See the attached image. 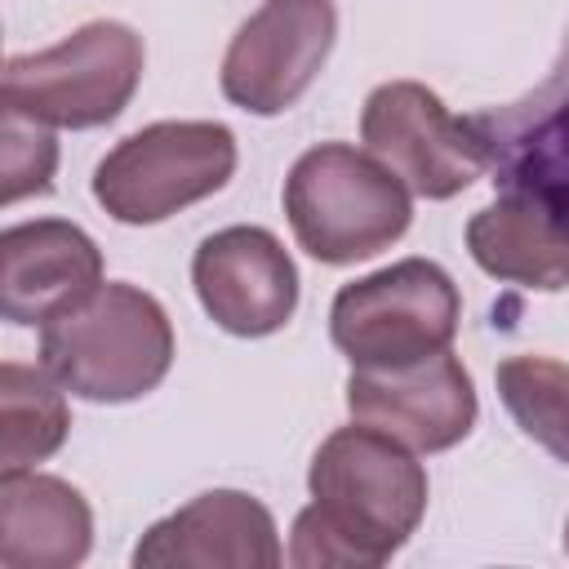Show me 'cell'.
Here are the masks:
<instances>
[{
	"label": "cell",
	"instance_id": "1",
	"mask_svg": "<svg viewBox=\"0 0 569 569\" xmlns=\"http://www.w3.org/2000/svg\"><path fill=\"white\" fill-rule=\"evenodd\" d=\"M311 502L293 516V569H378L427 516V471L396 436L351 422L325 436L307 467Z\"/></svg>",
	"mask_w": 569,
	"mask_h": 569
},
{
	"label": "cell",
	"instance_id": "11",
	"mask_svg": "<svg viewBox=\"0 0 569 569\" xmlns=\"http://www.w3.org/2000/svg\"><path fill=\"white\" fill-rule=\"evenodd\" d=\"M284 560L271 511L244 489H209L156 520L138 547V569H276Z\"/></svg>",
	"mask_w": 569,
	"mask_h": 569
},
{
	"label": "cell",
	"instance_id": "15",
	"mask_svg": "<svg viewBox=\"0 0 569 569\" xmlns=\"http://www.w3.org/2000/svg\"><path fill=\"white\" fill-rule=\"evenodd\" d=\"M467 249L480 271L538 293L569 289V222L529 191H502L467 222Z\"/></svg>",
	"mask_w": 569,
	"mask_h": 569
},
{
	"label": "cell",
	"instance_id": "10",
	"mask_svg": "<svg viewBox=\"0 0 569 569\" xmlns=\"http://www.w3.org/2000/svg\"><path fill=\"white\" fill-rule=\"evenodd\" d=\"M191 284L204 316L231 338L280 333L298 311V267L267 227H222L200 240Z\"/></svg>",
	"mask_w": 569,
	"mask_h": 569
},
{
	"label": "cell",
	"instance_id": "3",
	"mask_svg": "<svg viewBox=\"0 0 569 569\" xmlns=\"http://www.w3.org/2000/svg\"><path fill=\"white\" fill-rule=\"evenodd\" d=\"M284 218L302 253L325 267H351L391 249L409 222V187L351 142L307 147L284 178Z\"/></svg>",
	"mask_w": 569,
	"mask_h": 569
},
{
	"label": "cell",
	"instance_id": "16",
	"mask_svg": "<svg viewBox=\"0 0 569 569\" xmlns=\"http://www.w3.org/2000/svg\"><path fill=\"white\" fill-rule=\"evenodd\" d=\"M67 387L40 365H0V471H31L53 458L71 431Z\"/></svg>",
	"mask_w": 569,
	"mask_h": 569
},
{
	"label": "cell",
	"instance_id": "14",
	"mask_svg": "<svg viewBox=\"0 0 569 569\" xmlns=\"http://www.w3.org/2000/svg\"><path fill=\"white\" fill-rule=\"evenodd\" d=\"M93 547V511L76 485L44 471H0V565L71 569Z\"/></svg>",
	"mask_w": 569,
	"mask_h": 569
},
{
	"label": "cell",
	"instance_id": "18",
	"mask_svg": "<svg viewBox=\"0 0 569 569\" xmlns=\"http://www.w3.org/2000/svg\"><path fill=\"white\" fill-rule=\"evenodd\" d=\"M53 169H58V142L49 133V124H36L18 111L0 116V200L18 204L27 196H44L53 187Z\"/></svg>",
	"mask_w": 569,
	"mask_h": 569
},
{
	"label": "cell",
	"instance_id": "13",
	"mask_svg": "<svg viewBox=\"0 0 569 569\" xmlns=\"http://www.w3.org/2000/svg\"><path fill=\"white\" fill-rule=\"evenodd\" d=\"M502 191H529L569 222V62L511 111L471 116Z\"/></svg>",
	"mask_w": 569,
	"mask_h": 569
},
{
	"label": "cell",
	"instance_id": "7",
	"mask_svg": "<svg viewBox=\"0 0 569 569\" xmlns=\"http://www.w3.org/2000/svg\"><path fill=\"white\" fill-rule=\"evenodd\" d=\"M360 138L365 151H373L422 200H453L489 169L471 116H453L440 102V93H431L418 80L378 84L365 98Z\"/></svg>",
	"mask_w": 569,
	"mask_h": 569
},
{
	"label": "cell",
	"instance_id": "17",
	"mask_svg": "<svg viewBox=\"0 0 569 569\" xmlns=\"http://www.w3.org/2000/svg\"><path fill=\"white\" fill-rule=\"evenodd\" d=\"M493 382L511 422L556 462H569V365L551 356H507Z\"/></svg>",
	"mask_w": 569,
	"mask_h": 569
},
{
	"label": "cell",
	"instance_id": "6",
	"mask_svg": "<svg viewBox=\"0 0 569 569\" xmlns=\"http://www.w3.org/2000/svg\"><path fill=\"white\" fill-rule=\"evenodd\" d=\"M236 133L222 120H156L120 138L93 169V200L124 227H151L222 191Z\"/></svg>",
	"mask_w": 569,
	"mask_h": 569
},
{
	"label": "cell",
	"instance_id": "9",
	"mask_svg": "<svg viewBox=\"0 0 569 569\" xmlns=\"http://www.w3.org/2000/svg\"><path fill=\"white\" fill-rule=\"evenodd\" d=\"M347 409L356 422L396 436L413 453H445L471 436L480 400L467 365L453 351H436L413 365L351 369Z\"/></svg>",
	"mask_w": 569,
	"mask_h": 569
},
{
	"label": "cell",
	"instance_id": "5",
	"mask_svg": "<svg viewBox=\"0 0 569 569\" xmlns=\"http://www.w3.org/2000/svg\"><path fill=\"white\" fill-rule=\"evenodd\" d=\"M462 320L453 276L431 258H400L333 293L329 338L351 369L413 365L449 351Z\"/></svg>",
	"mask_w": 569,
	"mask_h": 569
},
{
	"label": "cell",
	"instance_id": "4",
	"mask_svg": "<svg viewBox=\"0 0 569 569\" xmlns=\"http://www.w3.org/2000/svg\"><path fill=\"white\" fill-rule=\"evenodd\" d=\"M142 67V36L116 18H93L58 44L4 62V111L49 129H98L129 107Z\"/></svg>",
	"mask_w": 569,
	"mask_h": 569
},
{
	"label": "cell",
	"instance_id": "8",
	"mask_svg": "<svg viewBox=\"0 0 569 569\" xmlns=\"http://www.w3.org/2000/svg\"><path fill=\"white\" fill-rule=\"evenodd\" d=\"M338 40L333 0H262L222 53V98L249 116L289 111L329 62Z\"/></svg>",
	"mask_w": 569,
	"mask_h": 569
},
{
	"label": "cell",
	"instance_id": "19",
	"mask_svg": "<svg viewBox=\"0 0 569 569\" xmlns=\"http://www.w3.org/2000/svg\"><path fill=\"white\" fill-rule=\"evenodd\" d=\"M565 556H569V520H565Z\"/></svg>",
	"mask_w": 569,
	"mask_h": 569
},
{
	"label": "cell",
	"instance_id": "12",
	"mask_svg": "<svg viewBox=\"0 0 569 569\" xmlns=\"http://www.w3.org/2000/svg\"><path fill=\"white\" fill-rule=\"evenodd\" d=\"M102 284V249L67 218L0 231V311L9 325H44Z\"/></svg>",
	"mask_w": 569,
	"mask_h": 569
},
{
	"label": "cell",
	"instance_id": "2",
	"mask_svg": "<svg viewBox=\"0 0 569 569\" xmlns=\"http://www.w3.org/2000/svg\"><path fill=\"white\" fill-rule=\"evenodd\" d=\"M40 365L80 400H138L156 391L173 365L169 311L138 284L102 280L40 325Z\"/></svg>",
	"mask_w": 569,
	"mask_h": 569
}]
</instances>
